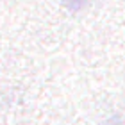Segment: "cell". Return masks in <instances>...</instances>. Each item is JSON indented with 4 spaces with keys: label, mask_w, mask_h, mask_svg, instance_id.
<instances>
[{
    "label": "cell",
    "mask_w": 125,
    "mask_h": 125,
    "mask_svg": "<svg viewBox=\"0 0 125 125\" xmlns=\"http://www.w3.org/2000/svg\"><path fill=\"white\" fill-rule=\"evenodd\" d=\"M93 0H62V4L66 5V9L70 11H81L84 7H88Z\"/></svg>",
    "instance_id": "6da1fadb"
},
{
    "label": "cell",
    "mask_w": 125,
    "mask_h": 125,
    "mask_svg": "<svg viewBox=\"0 0 125 125\" xmlns=\"http://www.w3.org/2000/svg\"><path fill=\"white\" fill-rule=\"evenodd\" d=\"M102 125H125V118L123 116H111L109 120H105Z\"/></svg>",
    "instance_id": "7a4b0ae2"
}]
</instances>
